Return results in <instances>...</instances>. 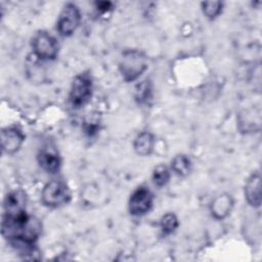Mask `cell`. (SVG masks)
Returning <instances> with one entry per match:
<instances>
[{
    "label": "cell",
    "instance_id": "1",
    "mask_svg": "<svg viewBox=\"0 0 262 262\" xmlns=\"http://www.w3.org/2000/svg\"><path fill=\"white\" fill-rule=\"evenodd\" d=\"M147 69V58L145 54L136 49L123 52L119 63V70L126 82L136 80Z\"/></svg>",
    "mask_w": 262,
    "mask_h": 262
},
{
    "label": "cell",
    "instance_id": "8",
    "mask_svg": "<svg viewBox=\"0 0 262 262\" xmlns=\"http://www.w3.org/2000/svg\"><path fill=\"white\" fill-rule=\"evenodd\" d=\"M245 198L249 205L258 208L261 205V176L259 172L253 173L245 185Z\"/></svg>",
    "mask_w": 262,
    "mask_h": 262
},
{
    "label": "cell",
    "instance_id": "10",
    "mask_svg": "<svg viewBox=\"0 0 262 262\" xmlns=\"http://www.w3.org/2000/svg\"><path fill=\"white\" fill-rule=\"evenodd\" d=\"M233 208V199L228 193H222L216 196L210 207L211 214L215 219H224L227 217Z\"/></svg>",
    "mask_w": 262,
    "mask_h": 262
},
{
    "label": "cell",
    "instance_id": "4",
    "mask_svg": "<svg viewBox=\"0 0 262 262\" xmlns=\"http://www.w3.org/2000/svg\"><path fill=\"white\" fill-rule=\"evenodd\" d=\"M33 50L41 59H54L58 53V44L53 36L41 31L33 38Z\"/></svg>",
    "mask_w": 262,
    "mask_h": 262
},
{
    "label": "cell",
    "instance_id": "13",
    "mask_svg": "<svg viewBox=\"0 0 262 262\" xmlns=\"http://www.w3.org/2000/svg\"><path fill=\"white\" fill-rule=\"evenodd\" d=\"M172 170L180 176H186L191 169V162L185 155H178L172 161Z\"/></svg>",
    "mask_w": 262,
    "mask_h": 262
},
{
    "label": "cell",
    "instance_id": "16",
    "mask_svg": "<svg viewBox=\"0 0 262 262\" xmlns=\"http://www.w3.org/2000/svg\"><path fill=\"white\" fill-rule=\"evenodd\" d=\"M169 179H170V171L166 166L160 165L154 170L152 180L157 186L162 187V186L166 185L168 183Z\"/></svg>",
    "mask_w": 262,
    "mask_h": 262
},
{
    "label": "cell",
    "instance_id": "3",
    "mask_svg": "<svg viewBox=\"0 0 262 262\" xmlns=\"http://www.w3.org/2000/svg\"><path fill=\"white\" fill-rule=\"evenodd\" d=\"M92 95V80L88 74L78 75L72 84L70 100L75 107L86 104Z\"/></svg>",
    "mask_w": 262,
    "mask_h": 262
},
{
    "label": "cell",
    "instance_id": "18",
    "mask_svg": "<svg viewBox=\"0 0 262 262\" xmlns=\"http://www.w3.org/2000/svg\"><path fill=\"white\" fill-rule=\"evenodd\" d=\"M95 6L98 11L104 13V12H107L112 8L113 4H112V2H108V1H98V2H95Z\"/></svg>",
    "mask_w": 262,
    "mask_h": 262
},
{
    "label": "cell",
    "instance_id": "11",
    "mask_svg": "<svg viewBox=\"0 0 262 262\" xmlns=\"http://www.w3.org/2000/svg\"><path fill=\"white\" fill-rule=\"evenodd\" d=\"M39 165L48 173H56L60 167V159L56 152L44 149L38 156Z\"/></svg>",
    "mask_w": 262,
    "mask_h": 262
},
{
    "label": "cell",
    "instance_id": "7",
    "mask_svg": "<svg viewBox=\"0 0 262 262\" xmlns=\"http://www.w3.org/2000/svg\"><path fill=\"white\" fill-rule=\"evenodd\" d=\"M25 140V135L16 127H7L1 132V145L4 152L12 155L16 152Z\"/></svg>",
    "mask_w": 262,
    "mask_h": 262
},
{
    "label": "cell",
    "instance_id": "2",
    "mask_svg": "<svg viewBox=\"0 0 262 262\" xmlns=\"http://www.w3.org/2000/svg\"><path fill=\"white\" fill-rule=\"evenodd\" d=\"M42 203L51 208H56L68 204L71 200V190L69 186L59 180L48 182L41 194Z\"/></svg>",
    "mask_w": 262,
    "mask_h": 262
},
{
    "label": "cell",
    "instance_id": "5",
    "mask_svg": "<svg viewBox=\"0 0 262 262\" xmlns=\"http://www.w3.org/2000/svg\"><path fill=\"white\" fill-rule=\"evenodd\" d=\"M80 20L81 14L79 8L73 3H68L58 17L57 30L59 34L64 37L72 35L78 28Z\"/></svg>",
    "mask_w": 262,
    "mask_h": 262
},
{
    "label": "cell",
    "instance_id": "15",
    "mask_svg": "<svg viewBox=\"0 0 262 262\" xmlns=\"http://www.w3.org/2000/svg\"><path fill=\"white\" fill-rule=\"evenodd\" d=\"M222 7L223 3L221 1H206L202 3L204 14L210 19L216 18L221 13Z\"/></svg>",
    "mask_w": 262,
    "mask_h": 262
},
{
    "label": "cell",
    "instance_id": "9",
    "mask_svg": "<svg viewBox=\"0 0 262 262\" xmlns=\"http://www.w3.org/2000/svg\"><path fill=\"white\" fill-rule=\"evenodd\" d=\"M27 198L25 191L17 189L7 194L4 201L5 215H18L26 212Z\"/></svg>",
    "mask_w": 262,
    "mask_h": 262
},
{
    "label": "cell",
    "instance_id": "12",
    "mask_svg": "<svg viewBox=\"0 0 262 262\" xmlns=\"http://www.w3.org/2000/svg\"><path fill=\"white\" fill-rule=\"evenodd\" d=\"M155 137L149 132H141L134 140L133 146L135 151L140 156H148L154 150Z\"/></svg>",
    "mask_w": 262,
    "mask_h": 262
},
{
    "label": "cell",
    "instance_id": "17",
    "mask_svg": "<svg viewBox=\"0 0 262 262\" xmlns=\"http://www.w3.org/2000/svg\"><path fill=\"white\" fill-rule=\"evenodd\" d=\"M150 93V88L147 82H143L141 85H139L138 90L136 91V98L139 102H144L146 99H148Z\"/></svg>",
    "mask_w": 262,
    "mask_h": 262
},
{
    "label": "cell",
    "instance_id": "14",
    "mask_svg": "<svg viewBox=\"0 0 262 262\" xmlns=\"http://www.w3.org/2000/svg\"><path fill=\"white\" fill-rule=\"evenodd\" d=\"M178 227V219L175 214L167 213L165 214L160 221V228L164 235L171 234Z\"/></svg>",
    "mask_w": 262,
    "mask_h": 262
},
{
    "label": "cell",
    "instance_id": "6",
    "mask_svg": "<svg viewBox=\"0 0 262 262\" xmlns=\"http://www.w3.org/2000/svg\"><path fill=\"white\" fill-rule=\"evenodd\" d=\"M154 196L151 191L145 186L136 188L129 200V211L132 215L139 216L148 212L152 206Z\"/></svg>",
    "mask_w": 262,
    "mask_h": 262
}]
</instances>
